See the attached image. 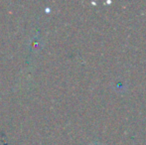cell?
<instances>
[{"instance_id":"1","label":"cell","mask_w":146,"mask_h":145,"mask_svg":"<svg viewBox=\"0 0 146 145\" xmlns=\"http://www.w3.org/2000/svg\"><path fill=\"white\" fill-rule=\"evenodd\" d=\"M92 145H100V144H92Z\"/></svg>"}]
</instances>
